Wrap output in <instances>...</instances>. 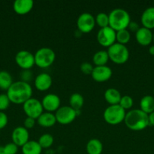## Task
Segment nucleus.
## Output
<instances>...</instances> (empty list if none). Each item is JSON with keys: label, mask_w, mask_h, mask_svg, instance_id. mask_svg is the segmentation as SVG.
Segmentation results:
<instances>
[{"label": "nucleus", "mask_w": 154, "mask_h": 154, "mask_svg": "<svg viewBox=\"0 0 154 154\" xmlns=\"http://www.w3.org/2000/svg\"><path fill=\"white\" fill-rule=\"evenodd\" d=\"M42 105L43 109L47 112L52 113L57 111L60 107V99L57 95L54 93H49L44 96L42 100Z\"/></svg>", "instance_id": "nucleus-12"}, {"label": "nucleus", "mask_w": 154, "mask_h": 154, "mask_svg": "<svg viewBox=\"0 0 154 154\" xmlns=\"http://www.w3.org/2000/svg\"><path fill=\"white\" fill-rule=\"evenodd\" d=\"M95 23L101 29L109 26V15L104 12L98 14L95 17Z\"/></svg>", "instance_id": "nucleus-29"}, {"label": "nucleus", "mask_w": 154, "mask_h": 154, "mask_svg": "<svg viewBox=\"0 0 154 154\" xmlns=\"http://www.w3.org/2000/svg\"><path fill=\"white\" fill-rule=\"evenodd\" d=\"M36 120L38 124L44 128H50L54 126V124L57 123L55 115L53 113L50 112L42 113Z\"/></svg>", "instance_id": "nucleus-19"}, {"label": "nucleus", "mask_w": 154, "mask_h": 154, "mask_svg": "<svg viewBox=\"0 0 154 154\" xmlns=\"http://www.w3.org/2000/svg\"><path fill=\"white\" fill-rule=\"evenodd\" d=\"M8 118L3 111H0V129H2L7 126Z\"/></svg>", "instance_id": "nucleus-35"}, {"label": "nucleus", "mask_w": 154, "mask_h": 154, "mask_svg": "<svg viewBox=\"0 0 154 154\" xmlns=\"http://www.w3.org/2000/svg\"><path fill=\"white\" fill-rule=\"evenodd\" d=\"M30 134L28 129L24 126H18L13 130L11 134L12 142L14 143L18 147H22L26 143L29 141Z\"/></svg>", "instance_id": "nucleus-14"}, {"label": "nucleus", "mask_w": 154, "mask_h": 154, "mask_svg": "<svg viewBox=\"0 0 154 154\" xmlns=\"http://www.w3.org/2000/svg\"><path fill=\"white\" fill-rule=\"evenodd\" d=\"M124 122L125 126L133 131L143 130L149 126L148 114L140 109L130 110L125 114Z\"/></svg>", "instance_id": "nucleus-2"}, {"label": "nucleus", "mask_w": 154, "mask_h": 154, "mask_svg": "<svg viewBox=\"0 0 154 154\" xmlns=\"http://www.w3.org/2000/svg\"><path fill=\"white\" fill-rule=\"evenodd\" d=\"M86 151L88 154H101L103 152V144L100 140L92 138L86 144Z\"/></svg>", "instance_id": "nucleus-22"}, {"label": "nucleus", "mask_w": 154, "mask_h": 154, "mask_svg": "<svg viewBox=\"0 0 154 154\" xmlns=\"http://www.w3.org/2000/svg\"><path fill=\"white\" fill-rule=\"evenodd\" d=\"M15 62L23 70H30L35 65L34 54L27 51H21L15 56Z\"/></svg>", "instance_id": "nucleus-11"}, {"label": "nucleus", "mask_w": 154, "mask_h": 154, "mask_svg": "<svg viewBox=\"0 0 154 154\" xmlns=\"http://www.w3.org/2000/svg\"><path fill=\"white\" fill-rule=\"evenodd\" d=\"M140 109L146 114L154 111V97L152 96H145L140 99Z\"/></svg>", "instance_id": "nucleus-21"}, {"label": "nucleus", "mask_w": 154, "mask_h": 154, "mask_svg": "<svg viewBox=\"0 0 154 154\" xmlns=\"http://www.w3.org/2000/svg\"><path fill=\"white\" fill-rule=\"evenodd\" d=\"M127 29H129L128 30L129 32L131 31V32H137V30L140 29V27H139V25L137 23L134 22V21H131Z\"/></svg>", "instance_id": "nucleus-37"}, {"label": "nucleus", "mask_w": 154, "mask_h": 154, "mask_svg": "<svg viewBox=\"0 0 154 154\" xmlns=\"http://www.w3.org/2000/svg\"><path fill=\"white\" fill-rule=\"evenodd\" d=\"M42 148L38 141H29L22 147L23 154H41Z\"/></svg>", "instance_id": "nucleus-23"}, {"label": "nucleus", "mask_w": 154, "mask_h": 154, "mask_svg": "<svg viewBox=\"0 0 154 154\" xmlns=\"http://www.w3.org/2000/svg\"><path fill=\"white\" fill-rule=\"evenodd\" d=\"M10 100L7 94H0V111H5L10 105Z\"/></svg>", "instance_id": "nucleus-31"}, {"label": "nucleus", "mask_w": 154, "mask_h": 154, "mask_svg": "<svg viewBox=\"0 0 154 154\" xmlns=\"http://www.w3.org/2000/svg\"><path fill=\"white\" fill-rule=\"evenodd\" d=\"M95 18L91 14L82 13L77 19V28L81 32L89 33L94 29L95 26Z\"/></svg>", "instance_id": "nucleus-10"}, {"label": "nucleus", "mask_w": 154, "mask_h": 154, "mask_svg": "<svg viewBox=\"0 0 154 154\" xmlns=\"http://www.w3.org/2000/svg\"><path fill=\"white\" fill-rule=\"evenodd\" d=\"M109 60L110 59H109L108 54H107V51H98L94 54L93 58H92V61L95 66H106Z\"/></svg>", "instance_id": "nucleus-24"}, {"label": "nucleus", "mask_w": 154, "mask_h": 154, "mask_svg": "<svg viewBox=\"0 0 154 154\" xmlns=\"http://www.w3.org/2000/svg\"><path fill=\"white\" fill-rule=\"evenodd\" d=\"M0 154H6L4 150V147H1L0 146Z\"/></svg>", "instance_id": "nucleus-40"}, {"label": "nucleus", "mask_w": 154, "mask_h": 154, "mask_svg": "<svg viewBox=\"0 0 154 154\" xmlns=\"http://www.w3.org/2000/svg\"><path fill=\"white\" fill-rule=\"evenodd\" d=\"M119 105L123 108L125 111L129 110L132 108L134 105V101L133 99L129 96H123L121 98V100L119 102Z\"/></svg>", "instance_id": "nucleus-30"}, {"label": "nucleus", "mask_w": 154, "mask_h": 154, "mask_svg": "<svg viewBox=\"0 0 154 154\" xmlns=\"http://www.w3.org/2000/svg\"><path fill=\"white\" fill-rule=\"evenodd\" d=\"M116 42L121 45H125L131 39V34L128 29H122L116 32Z\"/></svg>", "instance_id": "nucleus-27"}, {"label": "nucleus", "mask_w": 154, "mask_h": 154, "mask_svg": "<svg viewBox=\"0 0 154 154\" xmlns=\"http://www.w3.org/2000/svg\"><path fill=\"white\" fill-rule=\"evenodd\" d=\"M38 143L42 149L49 148L54 143V137L50 134H44L39 137Z\"/></svg>", "instance_id": "nucleus-28"}, {"label": "nucleus", "mask_w": 154, "mask_h": 154, "mask_svg": "<svg viewBox=\"0 0 154 154\" xmlns=\"http://www.w3.org/2000/svg\"><path fill=\"white\" fill-rule=\"evenodd\" d=\"M35 124H36V120L33 118H31V117H27L24 120V127L27 129H30L34 127Z\"/></svg>", "instance_id": "nucleus-36"}, {"label": "nucleus", "mask_w": 154, "mask_h": 154, "mask_svg": "<svg viewBox=\"0 0 154 154\" xmlns=\"http://www.w3.org/2000/svg\"><path fill=\"white\" fill-rule=\"evenodd\" d=\"M84 105V98L79 93H73L69 97V106L75 111H79Z\"/></svg>", "instance_id": "nucleus-25"}, {"label": "nucleus", "mask_w": 154, "mask_h": 154, "mask_svg": "<svg viewBox=\"0 0 154 154\" xmlns=\"http://www.w3.org/2000/svg\"><path fill=\"white\" fill-rule=\"evenodd\" d=\"M91 78L96 82L102 83L110 79L113 75V71L107 66H95L91 73Z\"/></svg>", "instance_id": "nucleus-13"}, {"label": "nucleus", "mask_w": 154, "mask_h": 154, "mask_svg": "<svg viewBox=\"0 0 154 154\" xmlns=\"http://www.w3.org/2000/svg\"><path fill=\"white\" fill-rule=\"evenodd\" d=\"M153 94H154V88H153Z\"/></svg>", "instance_id": "nucleus-42"}, {"label": "nucleus", "mask_w": 154, "mask_h": 154, "mask_svg": "<svg viewBox=\"0 0 154 154\" xmlns=\"http://www.w3.org/2000/svg\"><path fill=\"white\" fill-rule=\"evenodd\" d=\"M152 42H153V44H154V34H153V38H152Z\"/></svg>", "instance_id": "nucleus-41"}, {"label": "nucleus", "mask_w": 154, "mask_h": 154, "mask_svg": "<svg viewBox=\"0 0 154 154\" xmlns=\"http://www.w3.org/2000/svg\"><path fill=\"white\" fill-rule=\"evenodd\" d=\"M109 26L116 32L122 29H127L131 17L127 11L122 8H116L109 14Z\"/></svg>", "instance_id": "nucleus-3"}, {"label": "nucleus", "mask_w": 154, "mask_h": 154, "mask_svg": "<svg viewBox=\"0 0 154 154\" xmlns=\"http://www.w3.org/2000/svg\"><path fill=\"white\" fill-rule=\"evenodd\" d=\"M140 22L143 27L150 30L154 29V7H149L145 9L142 13Z\"/></svg>", "instance_id": "nucleus-18"}, {"label": "nucleus", "mask_w": 154, "mask_h": 154, "mask_svg": "<svg viewBox=\"0 0 154 154\" xmlns=\"http://www.w3.org/2000/svg\"><path fill=\"white\" fill-rule=\"evenodd\" d=\"M153 34L152 31L145 27H140L135 32V38L137 43L142 46H148L152 42Z\"/></svg>", "instance_id": "nucleus-16"}, {"label": "nucleus", "mask_w": 154, "mask_h": 154, "mask_svg": "<svg viewBox=\"0 0 154 154\" xmlns=\"http://www.w3.org/2000/svg\"><path fill=\"white\" fill-rule=\"evenodd\" d=\"M33 5V0H16L13 4V9L17 14L25 15L31 11Z\"/></svg>", "instance_id": "nucleus-17"}, {"label": "nucleus", "mask_w": 154, "mask_h": 154, "mask_svg": "<svg viewBox=\"0 0 154 154\" xmlns=\"http://www.w3.org/2000/svg\"><path fill=\"white\" fill-rule=\"evenodd\" d=\"M52 78L48 73H41L35 78V87L39 91H46L52 85Z\"/></svg>", "instance_id": "nucleus-15"}, {"label": "nucleus", "mask_w": 154, "mask_h": 154, "mask_svg": "<svg viewBox=\"0 0 154 154\" xmlns=\"http://www.w3.org/2000/svg\"><path fill=\"white\" fill-rule=\"evenodd\" d=\"M7 96L11 103L16 105H23L28 99L32 98L33 89L29 83L22 81L13 82L8 90H7Z\"/></svg>", "instance_id": "nucleus-1"}, {"label": "nucleus", "mask_w": 154, "mask_h": 154, "mask_svg": "<svg viewBox=\"0 0 154 154\" xmlns=\"http://www.w3.org/2000/svg\"><path fill=\"white\" fill-rule=\"evenodd\" d=\"M21 81L24 82L28 83V81H31L32 78H33V74H32L30 70H24L21 73Z\"/></svg>", "instance_id": "nucleus-34"}, {"label": "nucleus", "mask_w": 154, "mask_h": 154, "mask_svg": "<svg viewBox=\"0 0 154 154\" xmlns=\"http://www.w3.org/2000/svg\"><path fill=\"white\" fill-rule=\"evenodd\" d=\"M13 84L12 77L6 71H0V89L8 90Z\"/></svg>", "instance_id": "nucleus-26"}, {"label": "nucleus", "mask_w": 154, "mask_h": 154, "mask_svg": "<svg viewBox=\"0 0 154 154\" xmlns=\"http://www.w3.org/2000/svg\"><path fill=\"white\" fill-rule=\"evenodd\" d=\"M93 69L94 66L89 63H83L80 66V70L85 75H91L92 72H93Z\"/></svg>", "instance_id": "nucleus-32"}, {"label": "nucleus", "mask_w": 154, "mask_h": 154, "mask_svg": "<svg viewBox=\"0 0 154 154\" xmlns=\"http://www.w3.org/2000/svg\"><path fill=\"white\" fill-rule=\"evenodd\" d=\"M35 65L41 69H46L51 66L55 60V53L51 48H42L34 54Z\"/></svg>", "instance_id": "nucleus-6"}, {"label": "nucleus", "mask_w": 154, "mask_h": 154, "mask_svg": "<svg viewBox=\"0 0 154 154\" xmlns=\"http://www.w3.org/2000/svg\"><path fill=\"white\" fill-rule=\"evenodd\" d=\"M57 123L67 125L72 123L77 116V111L70 106L60 107L54 114Z\"/></svg>", "instance_id": "nucleus-9"}, {"label": "nucleus", "mask_w": 154, "mask_h": 154, "mask_svg": "<svg viewBox=\"0 0 154 154\" xmlns=\"http://www.w3.org/2000/svg\"><path fill=\"white\" fill-rule=\"evenodd\" d=\"M107 51L110 60L116 64H124L129 58V51L127 47L117 42L108 48Z\"/></svg>", "instance_id": "nucleus-4"}, {"label": "nucleus", "mask_w": 154, "mask_h": 154, "mask_svg": "<svg viewBox=\"0 0 154 154\" xmlns=\"http://www.w3.org/2000/svg\"><path fill=\"white\" fill-rule=\"evenodd\" d=\"M121 93L115 88H109L104 93V99L110 105H119L121 100Z\"/></svg>", "instance_id": "nucleus-20"}, {"label": "nucleus", "mask_w": 154, "mask_h": 154, "mask_svg": "<svg viewBox=\"0 0 154 154\" xmlns=\"http://www.w3.org/2000/svg\"><path fill=\"white\" fill-rule=\"evenodd\" d=\"M4 150L6 154H16L18 151V147L14 143L11 142L5 146Z\"/></svg>", "instance_id": "nucleus-33"}, {"label": "nucleus", "mask_w": 154, "mask_h": 154, "mask_svg": "<svg viewBox=\"0 0 154 154\" xmlns=\"http://www.w3.org/2000/svg\"><path fill=\"white\" fill-rule=\"evenodd\" d=\"M125 110L119 105H110L104 112V119L110 125H118L125 120Z\"/></svg>", "instance_id": "nucleus-5"}, {"label": "nucleus", "mask_w": 154, "mask_h": 154, "mask_svg": "<svg viewBox=\"0 0 154 154\" xmlns=\"http://www.w3.org/2000/svg\"><path fill=\"white\" fill-rule=\"evenodd\" d=\"M149 53L151 54V55L154 57V45H152V46L149 47Z\"/></svg>", "instance_id": "nucleus-39"}, {"label": "nucleus", "mask_w": 154, "mask_h": 154, "mask_svg": "<svg viewBox=\"0 0 154 154\" xmlns=\"http://www.w3.org/2000/svg\"><path fill=\"white\" fill-rule=\"evenodd\" d=\"M148 118H149V125L154 126V111L148 114Z\"/></svg>", "instance_id": "nucleus-38"}, {"label": "nucleus", "mask_w": 154, "mask_h": 154, "mask_svg": "<svg viewBox=\"0 0 154 154\" xmlns=\"http://www.w3.org/2000/svg\"><path fill=\"white\" fill-rule=\"evenodd\" d=\"M23 110L27 117H31L35 120H37L44 111L42 102L34 98H30L23 104Z\"/></svg>", "instance_id": "nucleus-7"}, {"label": "nucleus", "mask_w": 154, "mask_h": 154, "mask_svg": "<svg viewBox=\"0 0 154 154\" xmlns=\"http://www.w3.org/2000/svg\"><path fill=\"white\" fill-rule=\"evenodd\" d=\"M116 32L111 27L107 26L101 28L97 34V40L99 45L104 48H110V46L116 43Z\"/></svg>", "instance_id": "nucleus-8"}]
</instances>
